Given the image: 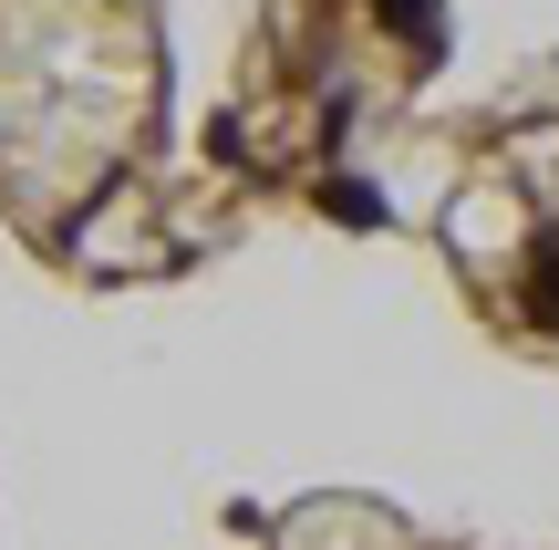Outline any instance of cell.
Returning a JSON list of instances; mask_svg holds the SVG:
<instances>
[{
  "label": "cell",
  "instance_id": "obj_1",
  "mask_svg": "<svg viewBox=\"0 0 559 550\" xmlns=\"http://www.w3.org/2000/svg\"><path fill=\"white\" fill-rule=\"evenodd\" d=\"M383 21H394V32H404V21H425V0H383Z\"/></svg>",
  "mask_w": 559,
  "mask_h": 550
}]
</instances>
